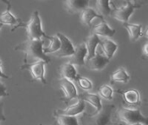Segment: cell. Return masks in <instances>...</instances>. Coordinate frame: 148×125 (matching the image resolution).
Wrapping results in <instances>:
<instances>
[{"label":"cell","instance_id":"obj_6","mask_svg":"<svg viewBox=\"0 0 148 125\" xmlns=\"http://www.w3.org/2000/svg\"><path fill=\"white\" fill-rule=\"evenodd\" d=\"M46 63L43 61H37L30 64H23L20 69L23 70H28L30 74L32 81H38L43 84H46V79L44 77V66Z\"/></svg>","mask_w":148,"mask_h":125},{"label":"cell","instance_id":"obj_18","mask_svg":"<svg viewBox=\"0 0 148 125\" xmlns=\"http://www.w3.org/2000/svg\"><path fill=\"white\" fill-rule=\"evenodd\" d=\"M100 46L102 50V51L104 52V56L108 58L109 60L113 57V56L114 55L115 51L118 49V45L112 40L110 39H104L102 41L100 42Z\"/></svg>","mask_w":148,"mask_h":125},{"label":"cell","instance_id":"obj_1","mask_svg":"<svg viewBox=\"0 0 148 125\" xmlns=\"http://www.w3.org/2000/svg\"><path fill=\"white\" fill-rule=\"evenodd\" d=\"M14 50L24 53L23 64H30L37 61H43L46 64L50 62V57L43 52V39H27L15 46Z\"/></svg>","mask_w":148,"mask_h":125},{"label":"cell","instance_id":"obj_19","mask_svg":"<svg viewBox=\"0 0 148 125\" xmlns=\"http://www.w3.org/2000/svg\"><path fill=\"white\" fill-rule=\"evenodd\" d=\"M123 27L127 30L129 34L130 40L132 42H134L138 40L142 36V25L141 24H134L130 23H122Z\"/></svg>","mask_w":148,"mask_h":125},{"label":"cell","instance_id":"obj_9","mask_svg":"<svg viewBox=\"0 0 148 125\" xmlns=\"http://www.w3.org/2000/svg\"><path fill=\"white\" fill-rule=\"evenodd\" d=\"M56 36L58 37L60 41V47L56 52H55L53 55L56 57H70L75 50V47L72 44V42L62 33L57 32Z\"/></svg>","mask_w":148,"mask_h":125},{"label":"cell","instance_id":"obj_33","mask_svg":"<svg viewBox=\"0 0 148 125\" xmlns=\"http://www.w3.org/2000/svg\"><path fill=\"white\" fill-rule=\"evenodd\" d=\"M131 125H142V124H140V123H137V124H134Z\"/></svg>","mask_w":148,"mask_h":125},{"label":"cell","instance_id":"obj_27","mask_svg":"<svg viewBox=\"0 0 148 125\" xmlns=\"http://www.w3.org/2000/svg\"><path fill=\"white\" fill-rule=\"evenodd\" d=\"M76 83L78 84V86L83 90H89L92 89L93 87V84H92V82L87 78V77H79L77 79H76Z\"/></svg>","mask_w":148,"mask_h":125},{"label":"cell","instance_id":"obj_13","mask_svg":"<svg viewBox=\"0 0 148 125\" xmlns=\"http://www.w3.org/2000/svg\"><path fill=\"white\" fill-rule=\"evenodd\" d=\"M59 86L61 90H62L64 94V97L61 98L62 101H67V100H72L77 97V90L73 84V82L64 79V78H60L59 79Z\"/></svg>","mask_w":148,"mask_h":125},{"label":"cell","instance_id":"obj_14","mask_svg":"<svg viewBox=\"0 0 148 125\" xmlns=\"http://www.w3.org/2000/svg\"><path fill=\"white\" fill-rule=\"evenodd\" d=\"M88 4L89 2L85 0H67L63 2L64 10L70 14L82 12L84 9L88 7Z\"/></svg>","mask_w":148,"mask_h":125},{"label":"cell","instance_id":"obj_31","mask_svg":"<svg viewBox=\"0 0 148 125\" xmlns=\"http://www.w3.org/2000/svg\"><path fill=\"white\" fill-rule=\"evenodd\" d=\"M1 64H2V63H1V61H0V77H1V78H4V79H10V77L7 76L6 74H4V73L3 72V70H2V69H1Z\"/></svg>","mask_w":148,"mask_h":125},{"label":"cell","instance_id":"obj_30","mask_svg":"<svg viewBox=\"0 0 148 125\" xmlns=\"http://www.w3.org/2000/svg\"><path fill=\"white\" fill-rule=\"evenodd\" d=\"M142 57L144 59H147L148 57V44L146 43L142 48Z\"/></svg>","mask_w":148,"mask_h":125},{"label":"cell","instance_id":"obj_11","mask_svg":"<svg viewBox=\"0 0 148 125\" xmlns=\"http://www.w3.org/2000/svg\"><path fill=\"white\" fill-rule=\"evenodd\" d=\"M87 57V49L84 43L77 44L75 47L74 53L69 57V63L72 65L83 66L85 65V58Z\"/></svg>","mask_w":148,"mask_h":125},{"label":"cell","instance_id":"obj_12","mask_svg":"<svg viewBox=\"0 0 148 125\" xmlns=\"http://www.w3.org/2000/svg\"><path fill=\"white\" fill-rule=\"evenodd\" d=\"M109 59L107 58L103 54L100 52H95V55L86 60V66L91 70H103L109 63Z\"/></svg>","mask_w":148,"mask_h":125},{"label":"cell","instance_id":"obj_3","mask_svg":"<svg viewBox=\"0 0 148 125\" xmlns=\"http://www.w3.org/2000/svg\"><path fill=\"white\" fill-rule=\"evenodd\" d=\"M23 28H25L26 30V34L28 37L27 39H50V37L48 36L42 29V21L38 10L33 11L29 20L27 23H24Z\"/></svg>","mask_w":148,"mask_h":125},{"label":"cell","instance_id":"obj_28","mask_svg":"<svg viewBox=\"0 0 148 125\" xmlns=\"http://www.w3.org/2000/svg\"><path fill=\"white\" fill-rule=\"evenodd\" d=\"M8 96H9V93L7 92L6 87L2 83H0V97H5Z\"/></svg>","mask_w":148,"mask_h":125},{"label":"cell","instance_id":"obj_8","mask_svg":"<svg viewBox=\"0 0 148 125\" xmlns=\"http://www.w3.org/2000/svg\"><path fill=\"white\" fill-rule=\"evenodd\" d=\"M4 3L7 4V8L4 11L0 13V23L3 24H7V25H10L11 28V31H14L16 29L20 28V27H23L24 23L20 19V18H16L13 16V14L10 12V2L7 1H3Z\"/></svg>","mask_w":148,"mask_h":125},{"label":"cell","instance_id":"obj_34","mask_svg":"<svg viewBox=\"0 0 148 125\" xmlns=\"http://www.w3.org/2000/svg\"><path fill=\"white\" fill-rule=\"evenodd\" d=\"M1 27H2V24L0 23V34H1Z\"/></svg>","mask_w":148,"mask_h":125},{"label":"cell","instance_id":"obj_20","mask_svg":"<svg viewBox=\"0 0 148 125\" xmlns=\"http://www.w3.org/2000/svg\"><path fill=\"white\" fill-rule=\"evenodd\" d=\"M112 2L108 0H98L95 2V12L101 17H108L111 14Z\"/></svg>","mask_w":148,"mask_h":125},{"label":"cell","instance_id":"obj_25","mask_svg":"<svg viewBox=\"0 0 148 125\" xmlns=\"http://www.w3.org/2000/svg\"><path fill=\"white\" fill-rule=\"evenodd\" d=\"M58 125H79V120L76 117L54 116Z\"/></svg>","mask_w":148,"mask_h":125},{"label":"cell","instance_id":"obj_21","mask_svg":"<svg viewBox=\"0 0 148 125\" xmlns=\"http://www.w3.org/2000/svg\"><path fill=\"white\" fill-rule=\"evenodd\" d=\"M78 99L82 100L84 103L87 102L88 104H90L92 106H94L97 110H99L101 108V98L99 97V96L97 94H91V93H83L81 95L77 96Z\"/></svg>","mask_w":148,"mask_h":125},{"label":"cell","instance_id":"obj_4","mask_svg":"<svg viewBox=\"0 0 148 125\" xmlns=\"http://www.w3.org/2000/svg\"><path fill=\"white\" fill-rule=\"evenodd\" d=\"M117 117L119 120L127 125L134 124H147V118L141 113L140 110H133L127 109L124 107H121L117 110Z\"/></svg>","mask_w":148,"mask_h":125},{"label":"cell","instance_id":"obj_23","mask_svg":"<svg viewBox=\"0 0 148 125\" xmlns=\"http://www.w3.org/2000/svg\"><path fill=\"white\" fill-rule=\"evenodd\" d=\"M130 80V76L127 73L124 68H119L110 76V82L114 83H127Z\"/></svg>","mask_w":148,"mask_h":125},{"label":"cell","instance_id":"obj_5","mask_svg":"<svg viewBox=\"0 0 148 125\" xmlns=\"http://www.w3.org/2000/svg\"><path fill=\"white\" fill-rule=\"evenodd\" d=\"M140 7L141 4L140 3H136L131 1H126L124 3V5L120 8L114 7H114H112L111 16L116 20L121 22L122 23H128V20L131 15L134 13V11Z\"/></svg>","mask_w":148,"mask_h":125},{"label":"cell","instance_id":"obj_32","mask_svg":"<svg viewBox=\"0 0 148 125\" xmlns=\"http://www.w3.org/2000/svg\"><path fill=\"white\" fill-rule=\"evenodd\" d=\"M109 125H123V124H120V123H119V124H110Z\"/></svg>","mask_w":148,"mask_h":125},{"label":"cell","instance_id":"obj_10","mask_svg":"<svg viewBox=\"0 0 148 125\" xmlns=\"http://www.w3.org/2000/svg\"><path fill=\"white\" fill-rule=\"evenodd\" d=\"M85 103L82 100L78 99V101L73 104H69L68 107L62 110H56L54 116H67V117H76L77 115L82 113L85 110Z\"/></svg>","mask_w":148,"mask_h":125},{"label":"cell","instance_id":"obj_24","mask_svg":"<svg viewBox=\"0 0 148 125\" xmlns=\"http://www.w3.org/2000/svg\"><path fill=\"white\" fill-rule=\"evenodd\" d=\"M49 44L47 45V47H45L43 49V52L44 54H54L55 52H56L60 47V41L58 39V37L56 36H53L50 37V39Z\"/></svg>","mask_w":148,"mask_h":125},{"label":"cell","instance_id":"obj_7","mask_svg":"<svg viewBox=\"0 0 148 125\" xmlns=\"http://www.w3.org/2000/svg\"><path fill=\"white\" fill-rule=\"evenodd\" d=\"M90 27L93 28V31L94 34L97 35L99 37H112L116 30L114 29H112L105 21H104V17H96L93 20V22L90 24Z\"/></svg>","mask_w":148,"mask_h":125},{"label":"cell","instance_id":"obj_15","mask_svg":"<svg viewBox=\"0 0 148 125\" xmlns=\"http://www.w3.org/2000/svg\"><path fill=\"white\" fill-rule=\"evenodd\" d=\"M100 42H101V40H100L99 37L97 35L94 34V33L89 35L85 39V41L83 43H84L85 47L87 49V57H86V60L93 57L95 55L96 47H97V45H99Z\"/></svg>","mask_w":148,"mask_h":125},{"label":"cell","instance_id":"obj_17","mask_svg":"<svg viewBox=\"0 0 148 125\" xmlns=\"http://www.w3.org/2000/svg\"><path fill=\"white\" fill-rule=\"evenodd\" d=\"M124 100V102L129 105H138L140 104V93L137 90H120L118 91Z\"/></svg>","mask_w":148,"mask_h":125},{"label":"cell","instance_id":"obj_2","mask_svg":"<svg viewBox=\"0 0 148 125\" xmlns=\"http://www.w3.org/2000/svg\"><path fill=\"white\" fill-rule=\"evenodd\" d=\"M114 108V105L108 104L101 106L95 114L84 113L81 117L79 125H109Z\"/></svg>","mask_w":148,"mask_h":125},{"label":"cell","instance_id":"obj_26","mask_svg":"<svg viewBox=\"0 0 148 125\" xmlns=\"http://www.w3.org/2000/svg\"><path fill=\"white\" fill-rule=\"evenodd\" d=\"M114 90L108 84H102L98 89V96L99 97H102L106 100H112L113 99Z\"/></svg>","mask_w":148,"mask_h":125},{"label":"cell","instance_id":"obj_16","mask_svg":"<svg viewBox=\"0 0 148 125\" xmlns=\"http://www.w3.org/2000/svg\"><path fill=\"white\" fill-rule=\"evenodd\" d=\"M60 75L62 77L61 78H64V79L69 80L71 82L76 81V79L80 77V75H78L75 66L70 64L69 62L63 64L61 66V68H60Z\"/></svg>","mask_w":148,"mask_h":125},{"label":"cell","instance_id":"obj_22","mask_svg":"<svg viewBox=\"0 0 148 125\" xmlns=\"http://www.w3.org/2000/svg\"><path fill=\"white\" fill-rule=\"evenodd\" d=\"M81 15H80V19H81V22L86 25V26H88L90 27V24L91 23L93 22V20L96 17H101L100 15H98L95 10H93L92 8H86L84 9L82 12H80Z\"/></svg>","mask_w":148,"mask_h":125},{"label":"cell","instance_id":"obj_29","mask_svg":"<svg viewBox=\"0 0 148 125\" xmlns=\"http://www.w3.org/2000/svg\"><path fill=\"white\" fill-rule=\"evenodd\" d=\"M6 120V117L3 114V104L0 100V122H4Z\"/></svg>","mask_w":148,"mask_h":125}]
</instances>
